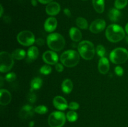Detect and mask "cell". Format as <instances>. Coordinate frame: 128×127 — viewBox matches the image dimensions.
<instances>
[{"instance_id":"15","label":"cell","mask_w":128,"mask_h":127,"mask_svg":"<svg viewBox=\"0 0 128 127\" xmlns=\"http://www.w3.org/2000/svg\"><path fill=\"white\" fill-rule=\"evenodd\" d=\"M110 69V62L106 57H101L99 61L98 70L102 74H106Z\"/></svg>"},{"instance_id":"31","label":"cell","mask_w":128,"mask_h":127,"mask_svg":"<svg viewBox=\"0 0 128 127\" xmlns=\"http://www.w3.org/2000/svg\"><path fill=\"white\" fill-rule=\"evenodd\" d=\"M27 99L28 100V102H30V103H34L36 101V95H35V93H34L32 92V91H31L27 95Z\"/></svg>"},{"instance_id":"16","label":"cell","mask_w":128,"mask_h":127,"mask_svg":"<svg viewBox=\"0 0 128 127\" xmlns=\"http://www.w3.org/2000/svg\"><path fill=\"white\" fill-rule=\"evenodd\" d=\"M11 100V95L9 91L5 89H1L0 91V104L7 105Z\"/></svg>"},{"instance_id":"12","label":"cell","mask_w":128,"mask_h":127,"mask_svg":"<svg viewBox=\"0 0 128 127\" xmlns=\"http://www.w3.org/2000/svg\"><path fill=\"white\" fill-rule=\"evenodd\" d=\"M54 106L59 110H65L68 107L67 101L61 96H56L52 101Z\"/></svg>"},{"instance_id":"1","label":"cell","mask_w":128,"mask_h":127,"mask_svg":"<svg viewBox=\"0 0 128 127\" xmlns=\"http://www.w3.org/2000/svg\"><path fill=\"white\" fill-rule=\"evenodd\" d=\"M106 36L110 42H118L124 38L125 32L121 26L113 24L107 27L106 30Z\"/></svg>"},{"instance_id":"42","label":"cell","mask_w":128,"mask_h":127,"mask_svg":"<svg viewBox=\"0 0 128 127\" xmlns=\"http://www.w3.org/2000/svg\"><path fill=\"white\" fill-rule=\"evenodd\" d=\"M2 85V77H1V86Z\"/></svg>"},{"instance_id":"33","label":"cell","mask_w":128,"mask_h":127,"mask_svg":"<svg viewBox=\"0 0 128 127\" xmlns=\"http://www.w3.org/2000/svg\"><path fill=\"white\" fill-rule=\"evenodd\" d=\"M115 73H116V75L118 76H122L124 73V70L120 66H117V67L115 68Z\"/></svg>"},{"instance_id":"8","label":"cell","mask_w":128,"mask_h":127,"mask_svg":"<svg viewBox=\"0 0 128 127\" xmlns=\"http://www.w3.org/2000/svg\"><path fill=\"white\" fill-rule=\"evenodd\" d=\"M17 40L20 44L24 46H30L34 43L35 37L31 31H23L18 34Z\"/></svg>"},{"instance_id":"34","label":"cell","mask_w":128,"mask_h":127,"mask_svg":"<svg viewBox=\"0 0 128 127\" xmlns=\"http://www.w3.org/2000/svg\"><path fill=\"white\" fill-rule=\"evenodd\" d=\"M55 68H56V70L58 72H61L63 71L64 70V67L60 63H57L56 65H55Z\"/></svg>"},{"instance_id":"17","label":"cell","mask_w":128,"mask_h":127,"mask_svg":"<svg viewBox=\"0 0 128 127\" xmlns=\"http://www.w3.org/2000/svg\"><path fill=\"white\" fill-rule=\"evenodd\" d=\"M70 36L71 39L75 42H78L82 38V34L80 31V29L74 27H72L70 29Z\"/></svg>"},{"instance_id":"32","label":"cell","mask_w":128,"mask_h":127,"mask_svg":"<svg viewBox=\"0 0 128 127\" xmlns=\"http://www.w3.org/2000/svg\"><path fill=\"white\" fill-rule=\"evenodd\" d=\"M68 108L70 110H78L80 108V105L77 102H72L68 105Z\"/></svg>"},{"instance_id":"29","label":"cell","mask_w":128,"mask_h":127,"mask_svg":"<svg viewBox=\"0 0 128 127\" xmlns=\"http://www.w3.org/2000/svg\"><path fill=\"white\" fill-rule=\"evenodd\" d=\"M96 52L100 57H104L105 53H106V50H105L104 47L102 45H98L96 47Z\"/></svg>"},{"instance_id":"18","label":"cell","mask_w":128,"mask_h":127,"mask_svg":"<svg viewBox=\"0 0 128 127\" xmlns=\"http://www.w3.org/2000/svg\"><path fill=\"white\" fill-rule=\"evenodd\" d=\"M28 60L32 62L38 58L39 56V50L36 46H32L28 51Z\"/></svg>"},{"instance_id":"2","label":"cell","mask_w":128,"mask_h":127,"mask_svg":"<svg viewBox=\"0 0 128 127\" xmlns=\"http://www.w3.org/2000/svg\"><path fill=\"white\" fill-rule=\"evenodd\" d=\"M60 60L61 63L66 67H73L80 62V54L74 50H68L61 54Z\"/></svg>"},{"instance_id":"7","label":"cell","mask_w":128,"mask_h":127,"mask_svg":"<svg viewBox=\"0 0 128 127\" xmlns=\"http://www.w3.org/2000/svg\"><path fill=\"white\" fill-rule=\"evenodd\" d=\"M64 113L56 111L51 113L48 117V124L50 127H62L66 122Z\"/></svg>"},{"instance_id":"28","label":"cell","mask_w":128,"mask_h":127,"mask_svg":"<svg viewBox=\"0 0 128 127\" xmlns=\"http://www.w3.org/2000/svg\"><path fill=\"white\" fill-rule=\"evenodd\" d=\"M52 71V68L48 65H44L40 68V72L44 75H49Z\"/></svg>"},{"instance_id":"24","label":"cell","mask_w":128,"mask_h":127,"mask_svg":"<svg viewBox=\"0 0 128 127\" xmlns=\"http://www.w3.org/2000/svg\"><path fill=\"white\" fill-rule=\"evenodd\" d=\"M76 25L80 27V29H86L88 27V21H86V19L82 17H78L76 19Z\"/></svg>"},{"instance_id":"41","label":"cell","mask_w":128,"mask_h":127,"mask_svg":"<svg viewBox=\"0 0 128 127\" xmlns=\"http://www.w3.org/2000/svg\"><path fill=\"white\" fill-rule=\"evenodd\" d=\"M34 122H31L30 123V127H32L34 126Z\"/></svg>"},{"instance_id":"14","label":"cell","mask_w":128,"mask_h":127,"mask_svg":"<svg viewBox=\"0 0 128 127\" xmlns=\"http://www.w3.org/2000/svg\"><path fill=\"white\" fill-rule=\"evenodd\" d=\"M57 20L54 17H49L46 20L44 24V27L46 32H51L56 29L57 27Z\"/></svg>"},{"instance_id":"25","label":"cell","mask_w":128,"mask_h":127,"mask_svg":"<svg viewBox=\"0 0 128 127\" xmlns=\"http://www.w3.org/2000/svg\"><path fill=\"white\" fill-rule=\"evenodd\" d=\"M78 114L74 111H70L66 114V118L70 122H74L78 120Z\"/></svg>"},{"instance_id":"23","label":"cell","mask_w":128,"mask_h":127,"mask_svg":"<svg viewBox=\"0 0 128 127\" xmlns=\"http://www.w3.org/2000/svg\"><path fill=\"white\" fill-rule=\"evenodd\" d=\"M26 51L21 49H17L12 52V56L14 59L16 60H22L26 56Z\"/></svg>"},{"instance_id":"30","label":"cell","mask_w":128,"mask_h":127,"mask_svg":"<svg viewBox=\"0 0 128 127\" xmlns=\"http://www.w3.org/2000/svg\"><path fill=\"white\" fill-rule=\"evenodd\" d=\"M16 78V75L14 72H10V73H7L5 76V79L6 81L9 82H13L14 80H15Z\"/></svg>"},{"instance_id":"13","label":"cell","mask_w":128,"mask_h":127,"mask_svg":"<svg viewBox=\"0 0 128 127\" xmlns=\"http://www.w3.org/2000/svg\"><path fill=\"white\" fill-rule=\"evenodd\" d=\"M61 10L60 5L56 2H51L49 3L46 7V13L50 16L57 15Z\"/></svg>"},{"instance_id":"22","label":"cell","mask_w":128,"mask_h":127,"mask_svg":"<svg viewBox=\"0 0 128 127\" xmlns=\"http://www.w3.org/2000/svg\"><path fill=\"white\" fill-rule=\"evenodd\" d=\"M42 85V80L41 78L39 77L34 78L31 80L30 86H31V91L36 90L40 89Z\"/></svg>"},{"instance_id":"5","label":"cell","mask_w":128,"mask_h":127,"mask_svg":"<svg viewBox=\"0 0 128 127\" xmlns=\"http://www.w3.org/2000/svg\"><path fill=\"white\" fill-rule=\"evenodd\" d=\"M110 58L111 62L115 64H123L128 59V51L122 47L116 48L111 52Z\"/></svg>"},{"instance_id":"27","label":"cell","mask_w":128,"mask_h":127,"mask_svg":"<svg viewBox=\"0 0 128 127\" xmlns=\"http://www.w3.org/2000/svg\"><path fill=\"white\" fill-rule=\"evenodd\" d=\"M34 111L36 113L40 115H43L48 112L47 107L44 105H39L34 108Z\"/></svg>"},{"instance_id":"20","label":"cell","mask_w":128,"mask_h":127,"mask_svg":"<svg viewBox=\"0 0 128 127\" xmlns=\"http://www.w3.org/2000/svg\"><path fill=\"white\" fill-rule=\"evenodd\" d=\"M121 16V12L116 8H111L108 12V17L112 22H117Z\"/></svg>"},{"instance_id":"36","label":"cell","mask_w":128,"mask_h":127,"mask_svg":"<svg viewBox=\"0 0 128 127\" xmlns=\"http://www.w3.org/2000/svg\"><path fill=\"white\" fill-rule=\"evenodd\" d=\"M64 13L65 14L68 16V17H70V16H71V11H70V10L69 9H68V8L64 9Z\"/></svg>"},{"instance_id":"44","label":"cell","mask_w":128,"mask_h":127,"mask_svg":"<svg viewBox=\"0 0 128 127\" xmlns=\"http://www.w3.org/2000/svg\"><path fill=\"white\" fill-rule=\"evenodd\" d=\"M82 1H86V0H82Z\"/></svg>"},{"instance_id":"43","label":"cell","mask_w":128,"mask_h":127,"mask_svg":"<svg viewBox=\"0 0 128 127\" xmlns=\"http://www.w3.org/2000/svg\"><path fill=\"white\" fill-rule=\"evenodd\" d=\"M126 42L128 43V36H127V37H126Z\"/></svg>"},{"instance_id":"35","label":"cell","mask_w":128,"mask_h":127,"mask_svg":"<svg viewBox=\"0 0 128 127\" xmlns=\"http://www.w3.org/2000/svg\"><path fill=\"white\" fill-rule=\"evenodd\" d=\"M36 43H37V44L39 45V46H42V45L44 44V40L41 38L38 39L36 41Z\"/></svg>"},{"instance_id":"3","label":"cell","mask_w":128,"mask_h":127,"mask_svg":"<svg viewBox=\"0 0 128 127\" xmlns=\"http://www.w3.org/2000/svg\"><path fill=\"white\" fill-rule=\"evenodd\" d=\"M47 44L54 51H61L65 46V40L59 33L50 34L47 37Z\"/></svg>"},{"instance_id":"21","label":"cell","mask_w":128,"mask_h":127,"mask_svg":"<svg viewBox=\"0 0 128 127\" xmlns=\"http://www.w3.org/2000/svg\"><path fill=\"white\" fill-rule=\"evenodd\" d=\"M92 5L98 13H102L104 10V0H92Z\"/></svg>"},{"instance_id":"4","label":"cell","mask_w":128,"mask_h":127,"mask_svg":"<svg viewBox=\"0 0 128 127\" xmlns=\"http://www.w3.org/2000/svg\"><path fill=\"white\" fill-rule=\"evenodd\" d=\"M78 52L80 56L85 60H91L95 54V49L93 44L88 41H84L78 45Z\"/></svg>"},{"instance_id":"19","label":"cell","mask_w":128,"mask_h":127,"mask_svg":"<svg viewBox=\"0 0 128 127\" xmlns=\"http://www.w3.org/2000/svg\"><path fill=\"white\" fill-rule=\"evenodd\" d=\"M61 88H62V92L64 93L68 94L71 93L73 88V84H72V81L68 78L64 80L61 85Z\"/></svg>"},{"instance_id":"6","label":"cell","mask_w":128,"mask_h":127,"mask_svg":"<svg viewBox=\"0 0 128 127\" xmlns=\"http://www.w3.org/2000/svg\"><path fill=\"white\" fill-rule=\"evenodd\" d=\"M0 71L2 73L7 72L12 68L14 64V58L12 54L2 51L0 53Z\"/></svg>"},{"instance_id":"26","label":"cell","mask_w":128,"mask_h":127,"mask_svg":"<svg viewBox=\"0 0 128 127\" xmlns=\"http://www.w3.org/2000/svg\"><path fill=\"white\" fill-rule=\"evenodd\" d=\"M128 0H116L114 2L115 7L118 9H123L128 4Z\"/></svg>"},{"instance_id":"9","label":"cell","mask_w":128,"mask_h":127,"mask_svg":"<svg viewBox=\"0 0 128 127\" xmlns=\"http://www.w3.org/2000/svg\"><path fill=\"white\" fill-rule=\"evenodd\" d=\"M106 27V22L102 19H98L91 24L90 30L94 34H98L102 32Z\"/></svg>"},{"instance_id":"39","label":"cell","mask_w":128,"mask_h":127,"mask_svg":"<svg viewBox=\"0 0 128 127\" xmlns=\"http://www.w3.org/2000/svg\"><path fill=\"white\" fill-rule=\"evenodd\" d=\"M0 7H1V13H0V16H2V13H3V8H2V5H1V6H0Z\"/></svg>"},{"instance_id":"37","label":"cell","mask_w":128,"mask_h":127,"mask_svg":"<svg viewBox=\"0 0 128 127\" xmlns=\"http://www.w3.org/2000/svg\"><path fill=\"white\" fill-rule=\"evenodd\" d=\"M53 0H38L39 2L42 4H49Z\"/></svg>"},{"instance_id":"38","label":"cell","mask_w":128,"mask_h":127,"mask_svg":"<svg viewBox=\"0 0 128 127\" xmlns=\"http://www.w3.org/2000/svg\"><path fill=\"white\" fill-rule=\"evenodd\" d=\"M31 4H32V6H36L37 5V2H36V0H31Z\"/></svg>"},{"instance_id":"11","label":"cell","mask_w":128,"mask_h":127,"mask_svg":"<svg viewBox=\"0 0 128 127\" xmlns=\"http://www.w3.org/2000/svg\"><path fill=\"white\" fill-rule=\"evenodd\" d=\"M34 109L32 106L26 105L23 106L20 112V117L22 120H27L33 116Z\"/></svg>"},{"instance_id":"40","label":"cell","mask_w":128,"mask_h":127,"mask_svg":"<svg viewBox=\"0 0 128 127\" xmlns=\"http://www.w3.org/2000/svg\"><path fill=\"white\" fill-rule=\"evenodd\" d=\"M125 31H126V33L128 34V23L126 25V27H125Z\"/></svg>"},{"instance_id":"10","label":"cell","mask_w":128,"mask_h":127,"mask_svg":"<svg viewBox=\"0 0 128 127\" xmlns=\"http://www.w3.org/2000/svg\"><path fill=\"white\" fill-rule=\"evenodd\" d=\"M42 59L45 63L50 65L56 64L58 61V56L53 51H46L42 55Z\"/></svg>"}]
</instances>
